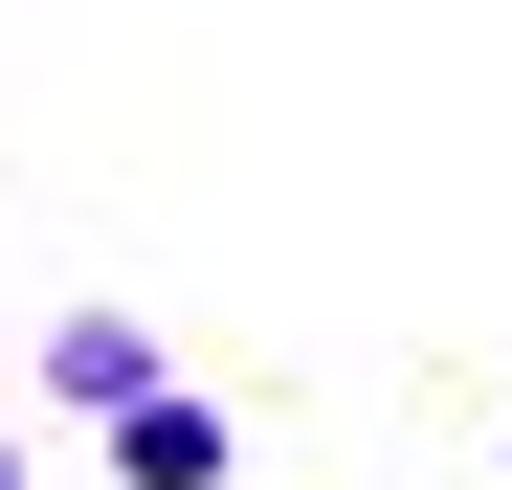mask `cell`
<instances>
[{"label": "cell", "instance_id": "1", "mask_svg": "<svg viewBox=\"0 0 512 490\" xmlns=\"http://www.w3.org/2000/svg\"><path fill=\"white\" fill-rule=\"evenodd\" d=\"M112 468H134V490H223V424H201V401H134Z\"/></svg>", "mask_w": 512, "mask_h": 490}]
</instances>
